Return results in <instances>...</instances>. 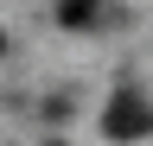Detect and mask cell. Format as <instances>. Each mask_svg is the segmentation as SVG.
Here are the masks:
<instances>
[{"label": "cell", "mask_w": 153, "mask_h": 146, "mask_svg": "<svg viewBox=\"0 0 153 146\" xmlns=\"http://www.w3.org/2000/svg\"><path fill=\"white\" fill-rule=\"evenodd\" d=\"M153 134V102L140 95V89H115L108 108H102V140L108 146H134Z\"/></svg>", "instance_id": "cell-1"}, {"label": "cell", "mask_w": 153, "mask_h": 146, "mask_svg": "<svg viewBox=\"0 0 153 146\" xmlns=\"http://www.w3.org/2000/svg\"><path fill=\"white\" fill-rule=\"evenodd\" d=\"M57 26H64V32H89V26H102V0H57Z\"/></svg>", "instance_id": "cell-2"}, {"label": "cell", "mask_w": 153, "mask_h": 146, "mask_svg": "<svg viewBox=\"0 0 153 146\" xmlns=\"http://www.w3.org/2000/svg\"><path fill=\"white\" fill-rule=\"evenodd\" d=\"M0 57H7V32H0Z\"/></svg>", "instance_id": "cell-3"}, {"label": "cell", "mask_w": 153, "mask_h": 146, "mask_svg": "<svg viewBox=\"0 0 153 146\" xmlns=\"http://www.w3.org/2000/svg\"><path fill=\"white\" fill-rule=\"evenodd\" d=\"M51 146H64V140H51Z\"/></svg>", "instance_id": "cell-4"}]
</instances>
